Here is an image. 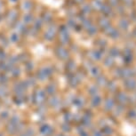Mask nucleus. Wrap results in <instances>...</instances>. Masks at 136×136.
<instances>
[{"label": "nucleus", "mask_w": 136, "mask_h": 136, "mask_svg": "<svg viewBox=\"0 0 136 136\" xmlns=\"http://www.w3.org/2000/svg\"><path fill=\"white\" fill-rule=\"evenodd\" d=\"M125 85L127 88L129 89H133L136 87V83L134 81H133V80H130V81H128V83H125Z\"/></svg>", "instance_id": "obj_1"}]
</instances>
